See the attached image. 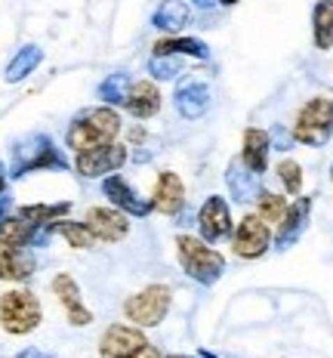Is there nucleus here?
<instances>
[{
	"instance_id": "nucleus-22",
	"label": "nucleus",
	"mask_w": 333,
	"mask_h": 358,
	"mask_svg": "<svg viewBox=\"0 0 333 358\" xmlns=\"http://www.w3.org/2000/svg\"><path fill=\"white\" fill-rule=\"evenodd\" d=\"M154 56H188V59H210V47L201 37H182V34H167L154 43Z\"/></svg>"
},
{
	"instance_id": "nucleus-12",
	"label": "nucleus",
	"mask_w": 333,
	"mask_h": 358,
	"mask_svg": "<svg viewBox=\"0 0 333 358\" xmlns=\"http://www.w3.org/2000/svg\"><path fill=\"white\" fill-rule=\"evenodd\" d=\"M309 216H312V198L296 195L293 204H287V213L281 216L275 235H272V244H275L278 250L293 248V244L302 238V232L309 229Z\"/></svg>"
},
{
	"instance_id": "nucleus-29",
	"label": "nucleus",
	"mask_w": 333,
	"mask_h": 358,
	"mask_svg": "<svg viewBox=\"0 0 333 358\" xmlns=\"http://www.w3.org/2000/svg\"><path fill=\"white\" fill-rule=\"evenodd\" d=\"M287 213V198L284 195H275V192H259L256 198V216L262 222H269V226H278L281 216Z\"/></svg>"
},
{
	"instance_id": "nucleus-37",
	"label": "nucleus",
	"mask_w": 333,
	"mask_h": 358,
	"mask_svg": "<svg viewBox=\"0 0 333 358\" xmlns=\"http://www.w3.org/2000/svg\"><path fill=\"white\" fill-rule=\"evenodd\" d=\"M6 179H10V176H6V164L0 161V195L6 192Z\"/></svg>"
},
{
	"instance_id": "nucleus-7",
	"label": "nucleus",
	"mask_w": 333,
	"mask_h": 358,
	"mask_svg": "<svg viewBox=\"0 0 333 358\" xmlns=\"http://www.w3.org/2000/svg\"><path fill=\"white\" fill-rule=\"evenodd\" d=\"M272 248V229L256 213H247L238 220V229H232V250L241 259H259Z\"/></svg>"
},
{
	"instance_id": "nucleus-24",
	"label": "nucleus",
	"mask_w": 333,
	"mask_h": 358,
	"mask_svg": "<svg viewBox=\"0 0 333 358\" xmlns=\"http://www.w3.org/2000/svg\"><path fill=\"white\" fill-rule=\"evenodd\" d=\"M16 213L22 220L31 222V226H53L56 220H65L71 213V201H59V204H25Z\"/></svg>"
},
{
	"instance_id": "nucleus-33",
	"label": "nucleus",
	"mask_w": 333,
	"mask_h": 358,
	"mask_svg": "<svg viewBox=\"0 0 333 358\" xmlns=\"http://www.w3.org/2000/svg\"><path fill=\"white\" fill-rule=\"evenodd\" d=\"M130 358H164V352H161L158 346H151V343H145L142 349H136Z\"/></svg>"
},
{
	"instance_id": "nucleus-21",
	"label": "nucleus",
	"mask_w": 333,
	"mask_h": 358,
	"mask_svg": "<svg viewBox=\"0 0 333 358\" xmlns=\"http://www.w3.org/2000/svg\"><path fill=\"white\" fill-rule=\"evenodd\" d=\"M151 25L164 34H182L191 25V3L185 0H161L151 13Z\"/></svg>"
},
{
	"instance_id": "nucleus-31",
	"label": "nucleus",
	"mask_w": 333,
	"mask_h": 358,
	"mask_svg": "<svg viewBox=\"0 0 333 358\" xmlns=\"http://www.w3.org/2000/svg\"><path fill=\"white\" fill-rule=\"evenodd\" d=\"M275 173H278V179H281V185L287 189V195H299L302 192V167L296 161H290V158H284L275 167Z\"/></svg>"
},
{
	"instance_id": "nucleus-3",
	"label": "nucleus",
	"mask_w": 333,
	"mask_h": 358,
	"mask_svg": "<svg viewBox=\"0 0 333 358\" xmlns=\"http://www.w3.org/2000/svg\"><path fill=\"white\" fill-rule=\"evenodd\" d=\"M176 257H179L182 272L201 287H213L225 272V257L210 248L204 238L176 235Z\"/></svg>"
},
{
	"instance_id": "nucleus-10",
	"label": "nucleus",
	"mask_w": 333,
	"mask_h": 358,
	"mask_svg": "<svg viewBox=\"0 0 333 358\" xmlns=\"http://www.w3.org/2000/svg\"><path fill=\"white\" fill-rule=\"evenodd\" d=\"M102 195L111 201V207H117V210L127 213V216H139V220L154 210L151 198H142L121 173H111V176L102 179Z\"/></svg>"
},
{
	"instance_id": "nucleus-11",
	"label": "nucleus",
	"mask_w": 333,
	"mask_h": 358,
	"mask_svg": "<svg viewBox=\"0 0 333 358\" xmlns=\"http://www.w3.org/2000/svg\"><path fill=\"white\" fill-rule=\"evenodd\" d=\"M210 84L201 78H182L179 84H176V93H173V106L179 111V117L185 121H198V117L207 115V108H210Z\"/></svg>"
},
{
	"instance_id": "nucleus-5",
	"label": "nucleus",
	"mask_w": 333,
	"mask_h": 358,
	"mask_svg": "<svg viewBox=\"0 0 333 358\" xmlns=\"http://www.w3.org/2000/svg\"><path fill=\"white\" fill-rule=\"evenodd\" d=\"M43 322L40 300L31 290H6L0 296V327L13 337H25V334L37 331Z\"/></svg>"
},
{
	"instance_id": "nucleus-41",
	"label": "nucleus",
	"mask_w": 333,
	"mask_h": 358,
	"mask_svg": "<svg viewBox=\"0 0 333 358\" xmlns=\"http://www.w3.org/2000/svg\"><path fill=\"white\" fill-rule=\"evenodd\" d=\"M330 179H333V167H330Z\"/></svg>"
},
{
	"instance_id": "nucleus-28",
	"label": "nucleus",
	"mask_w": 333,
	"mask_h": 358,
	"mask_svg": "<svg viewBox=\"0 0 333 358\" xmlns=\"http://www.w3.org/2000/svg\"><path fill=\"white\" fill-rule=\"evenodd\" d=\"M34 232L37 226H31L28 220H22V216H6L3 222H0V238L10 244H22V248H31L34 244Z\"/></svg>"
},
{
	"instance_id": "nucleus-14",
	"label": "nucleus",
	"mask_w": 333,
	"mask_h": 358,
	"mask_svg": "<svg viewBox=\"0 0 333 358\" xmlns=\"http://www.w3.org/2000/svg\"><path fill=\"white\" fill-rule=\"evenodd\" d=\"M145 334L136 324H111L99 340V358H130L136 349L145 346Z\"/></svg>"
},
{
	"instance_id": "nucleus-30",
	"label": "nucleus",
	"mask_w": 333,
	"mask_h": 358,
	"mask_svg": "<svg viewBox=\"0 0 333 358\" xmlns=\"http://www.w3.org/2000/svg\"><path fill=\"white\" fill-rule=\"evenodd\" d=\"M148 74H151L154 80H176L182 74V62L179 56H154L148 59Z\"/></svg>"
},
{
	"instance_id": "nucleus-38",
	"label": "nucleus",
	"mask_w": 333,
	"mask_h": 358,
	"mask_svg": "<svg viewBox=\"0 0 333 358\" xmlns=\"http://www.w3.org/2000/svg\"><path fill=\"white\" fill-rule=\"evenodd\" d=\"M198 358H219V355H213L210 349H201V352H198Z\"/></svg>"
},
{
	"instance_id": "nucleus-20",
	"label": "nucleus",
	"mask_w": 333,
	"mask_h": 358,
	"mask_svg": "<svg viewBox=\"0 0 333 358\" xmlns=\"http://www.w3.org/2000/svg\"><path fill=\"white\" fill-rule=\"evenodd\" d=\"M269 155H272V139L269 130H259V127H247L244 130V148H241V164L247 170L262 176L269 170Z\"/></svg>"
},
{
	"instance_id": "nucleus-9",
	"label": "nucleus",
	"mask_w": 333,
	"mask_h": 358,
	"mask_svg": "<svg viewBox=\"0 0 333 358\" xmlns=\"http://www.w3.org/2000/svg\"><path fill=\"white\" fill-rule=\"evenodd\" d=\"M195 226L207 244H219V241H225V238H232L235 220H232V210H228V201L222 195H210L198 207Z\"/></svg>"
},
{
	"instance_id": "nucleus-32",
	"label": "nucleus",
	"mask_w": 333,
	"mask_h": 358,
	"mask_svg": "<svg viewBox=\"0 0 333 358\" xmlns=\"http://www.w3.org/2000/svg\"><path fill=\"white\" fill-rule=\"evenodd\" d=\"M269 139H272V148H278V152H287L293 145V133H287L284 127H272Z\"/></svg>"
},
{
	"instance_id": "nucleus-1",
	"label": "nucleus",
	"mask_w": 333,
	"mask_h": 358,
	"mask_svg": "<svg viewBox=\"0 0 333 358\" xmlns=\"http://www.w3.org/2000/svg\"><path fill=\"white\" fill-rule=\"evenodd\" d=\"M117 136H121V115L111 106H96L71 117L68 130H65V145L80 155L90 148L117 143Z\"/></svg>"
},
{
	"instance_id": "nucleus-2",
	"label": "nucleus",
	"mask_w": 333,
	"mask_h": 358,
	"mask_svg": "<svg viewBox=\"0 0 333 358\" xmlns=\"http://www.w3.org/2000/svg\"><path fill=\"white\" fill-rule=\"evenodd\" d=\"M37 170H68V158H65L62 148H59L47 133H28V136H22L19 143L13 145V158H10V167H6V176L22 179L28 173H37Z\"/></svg>"
},
{
	"instance_id": "nucleus-15",
	"label": "nucleus",
	"mask_w": 333,
	"mask_h": 358,
	"mask_svg": "<svg viewBox=\"0 0 333 358\" xmlns=\"http://www.w3.org/2000/svg\"><path fill=\"white\" fill-rule=\"evenodd\" d=\"M37 268L31 248L10 244L0 238V281H28Z\"/></svg>"
},
{
	"instance_id": "nucleus-34",
	"label": "nucleus",
	"mask_w": 333,
	"mask_h": 358,
	"mask_svg": "<svg viewBox=\"0 0 333 358\" xmlns=\"http://www.w3.org/2000/svg\"><path fill=\"white\" fill-rule=\"evenodd\" d=\"M10 210H13V198H10V192H3V195H0V222L10 216Z\"/></svg>"
},
{
	"instance_id": "nucleus-13",
	"label": "nucleus",
	"mask_w": 333,
	"mask_h": 358,
	"mask_svg": "<svg viewBox=\"0 0 333 358\" xmlns=\"http://www.w3.org/2000/svg\"><path fill=\"white\" fill-rule=\"evenodd\" d=\"M84 222H87V229L93 232L96 241H105V244L124 241L127 232H130V216L121 213L117 207H90Z\"/></svg>"
},
{
	"instance_id": "nucleus-8",
	"label": "nucleus",
	"mask_w": 333,
	"mask_h": 358,
	"mask_svg": "<svg viewBox=\"0 0 333 358\" xmlns=\"http://www.w3.org/2000/svg\"><path fill=\"white\" fill-rule=\"evenodd\" d=\"M130 161L127 145L121 143H108L99 148H90V152H80L74 158V170H77L84 179H99V176H111Z\"/></svg>"
},
{
	"instance_id": "nucleus-36",
	"label": "nucleus",
	"mask_w": 333,
	"mask_h": 358,
	"mask_svg": "<svg viewBox=\"0 0 333 358\" xmlns=\"http://www.w3.org/2000/svg\"><path fill=\"white\" fill-rule=\"evenodd\" d=\"M191 6H198V10H210L213 3H219V0H188Z\"/></svg>"
},
{
	"instance_id": "nucleus-25",
	"label": "nucleus",
	"mask_w": 333,
	"mask_h": 358,
	"mask_svg": "<svg viewBox=\"0 0 333 358\" xmlns=\"http://www.w3.org/2000/svg\"><path fill=\"white\" fill-rule=\"evenodd\" d=\"M312 37L318 50L333 47V0H318L312 10Z\"/></svg>"
},
{
	"instance_id": "nucleus-39",
	"label": "nucleus",
	"mask_w": 333,
	"mask_h": 358,
	"mask_svg": "<svg viewBox=\"0 0 333 358\" xmlns=\"http://www.w3.org/2000/svg\"><path fill=\"white\" fill-rule=\"evenodd\" d=\"M222 6H235V3H241V0H219Z\"/></svg>"
},
{
	"instance_id": "nucleus-35",
	"label": "nucleus",
	"mask_w": 333,
	"mask_h": 358,
	"mask_svg": "<svg viewBox=\"0 0 333 358\" xmlns=\"http://www.w3.org/2000/svg\"><path fill=\"white\" fill-rule=\"evenodd\" d=\"M16 358H56V355H50V352H40V349H22V352Z\"/></svg>"
},
{
	"instance_id": "nucleus-40",
	"label": "nucleus",
	"mask_w": 333,
	"mask_h": 358,
	"mask_svg": "<svg viewBox=\"0 0 333 358\" xmlns=\"http://www.w3.org/2000/svg\"><path fill=\"white\" fill-rule=\"evenodd\" d=\"M167 358H191V355H176V352H173V355H167ZM195 358H198V355H195Z\"/></svg>"
},
{
	"instance_id": "nucleus-26",
	"label": "nucleus",
	"mask_w": 333,
	"mask_h": 358,
	"mask_svg": "<svg viewBox=\"0 0 333 358\" xmlns=\"http://www.w3.org/2000/svg\"><path fill=\"white\" fill-rule=\"evenodd\" d=\"M130 84L133 80H130L127 71H114L96 87V96L102 99V106H111V108L124 106V102H127V93H130Z\"/></svg>"
},
{
	"instance_id": "nucleus-27",
	"label": "nucleus",
	"mask_w": 333,
	"mask_h": 358,
	"mask_svg": "<svg viewBox=\"0 0 333 358\" xmlns=\"http://www.w3.org/2000/svg\"><path fill=\"white\" fill-rule=\"evenodd\" d=\"M53 235H59V238H65L68 241V248H74V250H90L93 244H96V238H93V232L87 229V222H74V220H56L53 226Z\"/></svg>"
},
{
	"instance_id": "nucleus-4",
	"label": "nucleus",
	"mask_w": 333,
	"mask_h": 358,
	"mask_svg": "<svg viewBox=\"0 0 333 358\" xmlns=\"http://www.w3.org/2000/svg\"><path fill=\"white\" fill-rule=\"evenodd\" d=\"M293 143L309 148H324L333 139V99L315 96L299 108L293 124Z\"/></svg>"
},
{
	"instance_id": "nucleus-6",
	"label": "nucleus",
	"mask_w": 333,
	"mask_h": 358,
	"mask_svg": "<svg viewBox=\"0 0 333 358\" xmlns=\"http://www.w3.org/2000/svg\"><path fill=\"white\" fill-rule=\"evenodd\" d=\"M170 303H173V296H170L167 285H148V287L139 290V294L127 296L124 315H127V322H133L136 327L145 331V327H158L164 322L167 312H170Z\"/></svg>"
},
{
	"instance_id": "nucleus-16",
	"label": "nucleus",
	"mask_w": 333,
	"mask_h": 358,
	"mask_svg": "<svg viewBox=\"0 0 333 358\" xmlns=\"http://www.w3.org/2000/svg\"><path fill=\"white\" fill-rule=\"evenodd\" d=\"M50 287H53V294L59 296V303L65 306L68 324H74V327H87V324L93 322V312L84 306V300H80V287H77V281H74L71 275L59 272Z\"/></svg>"
},
{
	"instance_id": "nucleus-19",
	"label": "nucleus",
	"mask_w": 333,
	"mask_h": 358,
	"mask_svg": "<svg viewBox=\"0 0 333 358\" xmlns=\"http://www.w3.org/2000/svg\"><path fill=\"white\" fill-rule=\"evenodd\" d=\"M161 102H164V96H161V90L154 87L151 80H133L124 108H127L136 121H148V117H154L161 111Z\"/></svg>"
},
{
	"instance_id": "nucleus-17",
	"label": "nucleus",
	"mask_w": 333,
	"mask_h": 358,
	"mask_svg": "<svg viewBox=\"0 0 333 358\" xmlns=\"http://www.w3.org/2000/svg\"><path fill=\"white\" fill-rule=\"evenodd\" d=\"M151 207L164 216H176L185 207V182L179 173L164 170L154 182V195H151Z\"/></svg>"
},
{
	"instance_id": "nucleus-23",
	"label": "nucleus",
	"mask_w": 333,
	"mask_h": 358,
	"mask_svg": "<svg viewBox=\"0 0 333 358\" xmlns=\"http://www.w3.org/2000/svg\"><path fill=\"white\" fill-rule=\"evenodd\" d=\"M40 62H43V50L37 47V43H25V47L16 50V56L10 59V65H6V71H3V80L6 84H19V80H25Z\"/></svg>"
},
{
	"instance_id": "nucleus-18",
	"label": "nucleus",
	"mask_w": 333,
	"mask_h": 358,
	"mask_svg": "<svg viewBox=\"0 0 333 358\" xmlns=\"http://www.w3.org/2000/svg\"><path fill=\"white\" fill-rule=\"evenodd\" d=\"M225 185H228V195H232L235 204H250V201H256L259 192H262V176L247 170L235 158V161H228V167H225Z\"/></svg>"
}]
</instances>
